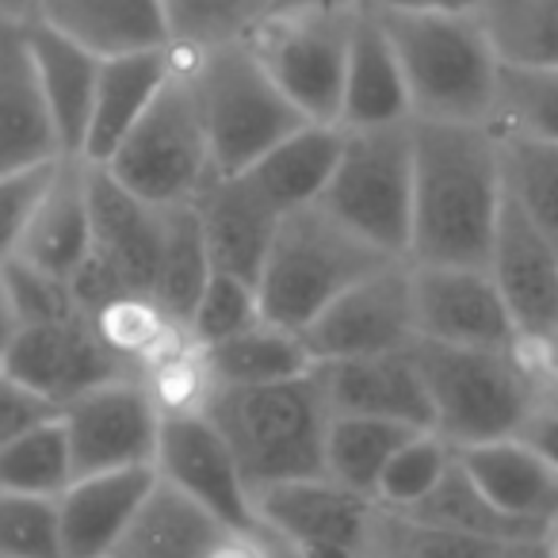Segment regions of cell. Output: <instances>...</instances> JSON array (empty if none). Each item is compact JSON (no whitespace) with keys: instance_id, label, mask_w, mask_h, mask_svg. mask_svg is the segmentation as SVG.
Returning a JSON list of instances; mask_svg holds the SVG:
<instances>
[{"instance_id":"obj_1","label":"cell","mask_w":558,"mask_h":558,"mask_svg":"<svg viewBox=\"0 0 558 558\" xmlns=\"http://www.w3.org/2000/svg\"><path fill=\"white\" fill-rule=\"evenodd\" d=\"M410 264L486 268L505 207L501 146L489 123L413 119Z\"/></svg>"},{"instance_id":"obj_2","label":"cell","mask_w":558,"mask_h":558,"mask_svg":"<svg viewBox=\"0 0 558 558\" xmlns=\"http://www.w3.org/2000/svg\"><path fill=\"white\" fill-rule=\"evenodd\" d=\"M195 405L233 451L253 494L276 482L326 474V433L333 410L314 372L253 387H207Z\"/></svg>"},{"instance_id":"obj_3","label":"cell","mask_w":558,"mask_h":558,"mask_svg":"<svg viewBox=\"0 0 558 558\" xmlns=\"http://www.w3.org/2000/svg\"><path fill=\"white\" fill-rule=\"evenodd\" d=\"M375 12V9H372ZM402 62L413 119L489 123L501 81V58L478 12H375Z\"/></svg>"},{"instance_id":"obj_4","label":"cell","mask_w":558,"mask_h":558,"mask_svg":"<svg viewBox=\"0 0 558 558\" xmlns=\"http://www.w3.org/2000/svg\"><path fill=\"white\" fill-rule=\"evenodd\" d=\"M410 352L433 405V433L451 448L520 436L547 402L524 349H459L417 337Z\"/></svg>"},{"instance_id":"obj_5","label":"cell","mask_w":558,"mask_h":558,"mask_svg":"<svg viewBox=\"0 0 558 558\" xmlns=\"http://www.w3.org/2000/svg\"><path fill=\"white\" fill-rule=\"evenodd\" d=\"M395 260L398 256H387L372 241L352 233L318 203L291 210L279 218V230L256 276L260 318L303 333L344 291Z\"/></svg>"},{"instance_id":"obj_6","label":"cell","mask_w":558,"mask_h":558,"mask_svg":"<svg viewBox=\"0 0 558 558\" xmlns=\"http://www.w3.org/2000/svg\"><path fill=\"white\" fill-rule=\"evenodd\" d=\"M187 65H192L195 96H199L210 142V165L218 177L248 169L276 142L311 123L271 81V73L256 62L245 39L195 50L187 54Z\"/></svg>"},{"instance_id":"obj_7","label":"cell","mask_w":558,"mask_h":558,"mask_svg":"<svg viewBox=\"0 0 558 558\" xmlns=\"http://www.w3.org/2000/svg\"><path fill=\"white\" fill-rule=\"evenodd\" d=\"M364 0H283L245 32L248 50L311 123L337 126Z\"/></svg>"},{"instance_id":"obj_8","label":"cell","mask_w":558,"mask_h":558,"mask_svg":"<svg viewBox=\"0 0 558 558\" xmlns=\"http://www.w3.org/2000/svg\"><path fill=\"white\" fill-rule=\"evenodd\" d=\"M100 169L154 207L192 203L199 187L215 177L207 126H203L199 96H195L184 50L146 116L131 126V134L119 142L116 154Z\"/></svg>"},{"instance_id":"obj_9","label":"cell","mask_w":558,"mask_h":558,"mask_svg":"<svg viewBox=\"0 0 558 558\" xmlns=\"http://www.w3.org/2000/svg\"><path fill=\"white\" fill-rule=\"evenodd\" d=\"M410 123L341 131V157L318 199V207L329 210L337 222L398 260H405L410 248L413 215Z\"/></svg>"},{"instance_id":"obj_10","label":"cell","mask_w":558,"mask_h":558,"mask_svg":"<svg viewBox=\"0 0 558 558\" xmlns=\"http://www.w3.org/2000/svg\"><path fill=\"white\" fill-rule=\"evenodd\" d=\"M88 203H93V248L73 279L85 314H104L119 303L154 306V279L165 245V207L126 192L100 165H88Z\"/></svg>"},{"instance_id":"obj_11","label":"cell","mask_w":558,"mask_h":558,"mask_svg":"<svg viewBox=\"0 0 558 558\" xmlns=\"http://www.w3.org/2000/svg\"><path fill=\"white\" fill-rule=\"evenodd\" d=\"M4 372L16 375L24 387H32L39 398H47L58 413L65 402L88 395L116 379H146V367L134 356H126L93 314L77 311L58 322H35L20 326Z\"/></svg>"},{"instance_id":"obj_12","label":"cell","mask_w":558,"mask_h":558,"mask_svg":"<svg viewBox=\"0 0 558 558\" xmlns=\"http://www.w3.org/2000/svg\"><path fill=\"white\" fill-rule=\"evenodd\" d=\"M165 402L149 379H116L62 405L65 440L77 474L154 466Z\"/></svg>"},{"instance_id":"obj_13","label":"cell","mask_w":558,"mask_h":558,"mask_svg":"<svg viewBox=\"0 0 558 558\" xmlns=\"http://www.w3.org/2000/svg\"><path fill=\"white\" fill-rule=\"evenodd\" d=\"M154 471L241 535H256V505L233 451L199 405H165Z\"/></svg>"},{"instance_id":"obj_14","label":"cell","mask_w":558,"mask_h":558,"mask_svg":"<svg viewBox=\"0 0 558 558\" xmlns=\"http://www.w3.org/2000/svg\"><path fill=\"white\" fill-rule=\"evenodd\" d=\"M260 535L303 558H360L372 497L352 494L329 474L291 478L253 494Z\"/></svg>"},{"instance_id":"obj_15","label":"cell","mask_w":558,"mask_h":558,"mask_svg":"<svg viewBox=\"0 0 558 558\" xmlns=\"http://www.w3.org/2000/svg\"><path fill=\"white\" fill-rule=\"evenodd\" d=\"M314 364L410 349L417 341L410 260H395L349 288L303 329Z\"/></svg>"},{"instance_id":"obj_16","label":"cell","mask_w":558,"mask_h":558,"mask_svg":"<svg viewBox=\"0 0 558 558\" xmlns=\"http://www.w3.org/2000/svg\"><path fill=\"white\" fill-rule=\"evenodd\" d=\"M517 326L520 349H543L558 337V241H550L517 203L505 199L486 264Z\"/></svg>"},{"instance_id":"obj_17","label":"cell","mask_w":558,"mask_h":558,"mask_svg":"<svg viewBox=\"0 0 558 558\" xmlns=\"http://www.w3.org/2000/svg\"><path fill=\"white\" fill-rule=\"evenodd\" d=\"M417 337L459 349H520L517 326L486 268L410 264Z\"/></svg>"},{"instance_id":"obj_18","label":"cell","mask_w":558,"mask_h":558,"mask_svg":"<svg viewBox=\"0 0 558 558\" xmlns=\"http://www.w3.org/2000/svg\"><path fill=\"white\" fill-rule=\"evenodd\" d=\"M314 379H318L333 413L433 428L428 390L410 349L379 352V356L322 360V364H314Z\"/></svg>"},{"instance_id":"obj_19","label":"cell","mask_w":558,"mask_h":558,"mask_svg":"<svg viewBox=\"0 0 558 558\" xmlns=\"http://www.w3.org/2000/svg\"><path fill=\"white\" fill-rule=\"evenodd\" d=\"M192 207L199 215L210 264L218 271H230V276L256 283L283 215L256 192L245 172H230V177L215 172L199 187Z\"/></svg>"},{"instance_id":"obj_20","label":"cell","mask_w":558,"mask_h":558,"mask_svg":"<svg viewBox=\"0 0 558 558\" xmlns=\"http://www.w3.org/2000/svg\"><path fill=\"white\" fill-rule=\"evenodd\" d=\"M93 248V203H88V161L58 157L32 218H27L20 260L62 279H77Z\"/></svg>"},{"instance_id":"obj_21","label":"cell","mask_w":558,"mask_h":558,"mask_svg":"<svg viewBox=\"0 0 558 558\" xmlns=\"http://www.w3.org/2000/svg\"><path fill=\"white\" fill-rule=\"evenodd\" d=\"M27 43H32L35 77H39L43 108H47L58 154L81 157L104 58L96 50H88L85 43L54 32L43 20L27 24Z\"/></svg>"},{"instance_id":"obj_22","label":"cell","mask_w":558,"mask_h":558,"mask_svg":"<svg viewBox=\"0 0 558 558\" xmlns=\"http://www.w3.org/2000/svg\"><path fill=\"white\" fill-rule=\"evenodd\" d=\"M27 24L0 16V172L62 157L43 108Z\"/></svg>"},{"instance_id":"obj_23","label":"cell","mask_w":558,"mask_h":558,"mask_svg":"<svg viewBox=\"0 0 558 558\" xmlns=\"http://www.w3.org/2000/svg\"><path fill=\"white\" fill-rule=\"evenodd\" d=\"M177 62H180L177 47L126 50V54L104 58L100 81H96L93 116H88V131H85V146H81V161L104 165L116 154V146L131 134V126L146 116L154 96L172 77Z\"/></svg>"},{"instance_id":"obj_24","label":"cell","mask_w":558,"mask_h":558,"mask_svg":"<svg viewBox=\"0 0 558 558\" xmlns=\"http://www.w3.org/2000/svg\"><path fill=\"white\" fill-rule=\"evenodd\" d=\"M157 471L131 466V471L77 474L58 494V520H62L65 558H108L119 535L138 512Z\"/></svg>"},{"instance_id":"obj_25","label":"cell","mask_w":558,"mask_h":558,"mask_svg":"<svg viewBox=\"0 0 558 558\" xmlns=\"http://www.w3.org/2000/svg\"><path fill=\"white\" fill-rule=\"evenodd\" d=\"M233 535L241 532L157 474L108 558H215Z\"/></svg>"},{"instance_id":"obj_26","label":"cell","mask_w":558,"mask_h":558,"mask_svg":"<svg viewBox=\"0 0 558 558\" xmlns=\"http://www.w3.org/2000/svg\"><path fill=\"white\" fill-rule=\"evenodd\" d=\"M410 93H405L402 62L395 54L383 20L367 4H360L356 32H352L349 65H344L341 93V131H372V126L410 123Z\"/></svg>"},{"instance_id":"obj_27","label":"cell","mask_w":558,"mask_h":558,"mask_svg":"<svg viewBox=\"0 0 558 558\" xmlns=\"http://www.w3.org/2000/svg\"><path fill=\"white\" fill-rule=\"evenodd\" d=\"M474 486L520 524L543 532L558 512V471L520 436L456 448Z\"/></svg>"},{"instance_id":"obj_28","label":"cell","mask_w":558,"mask_h":558,"mask_svg":"<svg viewBox=\"0 0 558 558\" xmlns=\"http://www.w3.org/2000/svg\"><path fill=\"white\" fill-rule=\"evenodd\" d=\"M35 20L85 43L100 58L172 47L161 0H35Z\"/></svg>"},{"instance_id":"obj_29","label":"cell","mask_w":558,"mask_h":558,"mask_svg":"<svg viewBox=\"0 0 558 558\" xmlns=\"http://www.w3.org/2000/svg\"><path fill=\"white\" fill-rule=\"evenodd\" d=\"M337 157H341V126L306 123L241 172L279 215H291L322 199Z\"/></svg>"},{"instance_id":"obj_30","label":"cell","mask_w":558,"mask_h":558,"mask_svg":"<svg viewBox=\"0 0 558 558\" xmlns=\"http://www.w3.org/2000/svg\"><path fill=\"white\" fill-rule=\"evenodd\" d=\"M207 387H253V383H283L314 372V356L303 333L256 318L241 333L207 349H192Z\"/></svg>"},{"instance_id":"obj_31","label":"cell","mask_w":558,"mask_h":558,"mask_svg":"<svg viewBox=\"0 0 558 558\" xmlns=\"http://www.w3.org/2000/svg\"><path fill=\"white\" fill-rule=\"evenodd\" d=\"M543 539H486L372 505L360 558H539Z\"/></svg>"},{"instance_id":"obj_32","label":"cell","mask_w":558,"mask_h":558,"mask_svg":"<svg viewBox=\"0 0 558 558\" xmlns=\"http://www.w3.org/2000/svg\"><path fill=\"white\" fill-rule=\"evenodd\" d=\"M210 271H215V264H210L195 207L192 203L165 207V245H161V264H157V279H154V311L161 314L172 329H180V333L187 329L192 306H195V299H199V291L207 288Z\"/></svg>"},{"instance_id":"obj_33","label":"cell","mask_w":558,"mask_h":558,"mask_svg":"<svg viewBox=\"0 0 558 558\" xmlns=\"http://www.w3.org/2000/svg\"><path fill=\"white\" fill-rule=\"evenodd\" d=\"M413 433H421V428L379 417H356V413H333L326 433V474L352 494H364L375 501V486H379L390 456Z\"/></svg>"},{"instance_id":"obj_34","label":"cell","mask_w":558,"mask_h":558,"mask_svg":"<svg viewBox=\"0 0 558 558\" xmlns=\"http://www.w3.org/2000/svg\"><path fill=\"white\" fill-rule=\"evenodd\" d=\"M398 512H410V517L433 520V524L456 527V532H466V535H486V539H543V532L505 517V512L474 486L466 466L459 463V451H456V463L436 482L433 494L413 505V509H398Z\"/></svg>"},{"instance_id":"obj_35","label":"cell","mask_w":558,"mask_h":558,"mask_svg":"<svg viewBox=\"0 0 558 558\" xmlns=\"http://www.w3.org/2000/svg\"><path fill=\"white\" fill-rule=\"evenodd\" d=\"M505 199L517 203L550 241H558V142L497 134Z\"/></svg>"},{"instance_id":"obj_36","label":"cell","mask_w":558,"mask_h":558,"mask_svg":"<svg viewBox=\"0 0 558 558\" xmlns=\"http://www.w3.org/2000/svg\"><path fill=\"white\" fill-rule=\"evenodd\" d=\"M73 482V456L62 417H47L27 433L0 444V489L4 494L58 497Z\"/></svg>"},{"instance_id":"obj_37","label":"cell","mask_w":558,"mask_h":558,"mask_svg":"<svg viewBox=\"0 0 558 558\" xmlns=\"http://www.w3.org/2000/svg\"><path fill=\"white\" fill-rule=\"evenodd\" d=\"M478 20L501 65H558V0H486Z\"/></svg>"},{"instance_id":"obj_38","label":"cell","mask_w":558,"mask_h":558,"mask_svg":"<svg viewBox=\"0 0 558 558\" xmlns=\"http://www.w3.org/2000/svg\"><path fill=\"white\" fill-rule=\"evenodd\" d=\"M489 126L558 142V65H501Z\"/></svg>"},{"instance_id":"obj_39","label":"cell","mask_w":558,"mask_h":558,"mask_svg":"<svg viewBox=\"0 0 558 558\" xmlns=\"http://www.w3.org/2000/svg\"><path fill=\"white\" fill-rule=\"evenodd\" d=\"M276 4L283 0H161L169 43L187 54L245 39L248 27L268 16Z\"/></svg>"},{"instance_id":"obj_40","label":"cell","mask_w":558,"mask_h":558,"mask_svg":"<svg viewBox=\"0 0 558 558\" xmlns=\"http://www.w3.org/2000/svg\"><path fill=\"white\" fill-rule=\"evenodd\" d=\"M451 463H456V448L444 436H436L433 428H421L390 456L387 471H383L379 486H375V505L413 509V505L433 494L436 482L448 474Z\"/></svg>"},{"instance_id":"obj_41","label":"cell","mask_w":558,"mask_h":558,"mask_svg":"<svg viewBox=\"0 0 558 558\" xmlns=\"http://www.w3.org/2000/svg\"><path fill=\"white\" fill-rule=\"evenodd\" d=\"M260 318V303H256V283L230 271H210L207 288L199 291L192 306V318H187V349H207L226 337L241 333L245 326Z\"/></svg>"},{"instance_id":"obj_42","label":"cell","mask_w":558,"mask_h":558,"mask_svg":"<svg viewBox=\"0 0 558 558\" xmlns=\"http://www.w3.org/2000/svg\"><path fill=\"white\" fill-rule=\"evenodd\" d=\"M0 558H65L58 497L0 489Z\"/></svg>"},{"instance_id":"obj_43","label":"cell","mask_w":558,"mask_h":558,"mask_svg":"<svg viewBox=\"0 0 558 558\" xmlns=\"http://www.w3.org/2000/svg\"><path fill=\"white\" fill-rule=\"evenodd\" d=\"M0 279H4V288H9L12 311H16L20 326L58 322V318H70V314L81 311L70 279L35 268V264L20 260V256H12V260L0 268Z\"/></svg>"},{"instance_id":"obj_44","label":"cell","mask_w":558,"mask_h":558,"mask_svg":"<svg viewBox=\"0 0 558 558\" xmlns=\"http://www.w3.org/2000/svg\"><path fill=\"white\" fill-rule=\"evenodd\" d=\"M54 165H58V157L54 161L27 165V169L0 172V268L20 253L27 218H32V210H35V203H39Z\"/></svg>"},{"instance_id":"obj_45","label":"cell","mask_w":558,"mask_h":558,"mask_svg":"<svg viewBox=\"0 0 558 558\" xmlns=\"http://www.w3.org/2000/svg\"><path fill=\"white\" fill-rule=\"evenodd\" d=\"M47 417H58L54 405L35 395L32 387H24L12 372L0 367V444H9L12 436L27 433V428Z\"/></svg>"},{"instance_id":"obj_46","label":"cell","mask_w":558,"mask_h":558,"mask_svg":"<svg viewBox=\"0 0 558 558\" xmlns=\"http://www.w3.org/2000/svg\"><path fill=\"white\" fill-rule=\"evenodd\" d=\"M520 440L532 444L543 459L558 471V402H543L520 428Z\"/></svg>"},{"instance_id":"obj_47","label":"cell","mask_w":558,"mask_h":558,"mask_svg":"<svg viewBox=\"0 0 558 558\" xmlns=\"http://www.w3.org/2000/svg\"><path fill=\"white\" fill-rule=\"evenodd\" d=\"M375 12H444V16H466L478 12L486 0H364Z\"/></svg>"},{"instance_id":"obj_48","label":"cell","mask_w":558,"mask_h":558,"mask_svg":"<svg viewBox=\"0 0 558 558\" xmlns=\"http://www.w3.org/2000/svg\"><path fill=\"white\" fill-rule=\"evenodd\" d=\"M527 360H532L535 375H539L543 390H547V402H558V337L550 344H543V349H532Z\"/></svg>"},{"instance_id":"obj_49","label":"cell","mask_w":558,"mask_h":558,"mask_svg":"<svg viewBox=\"0 0 558 558\" xmlns=\"http://www.w3.org/2000/svg\"><path fill=\"white\" fill-rule=\"evenodd\" d=\"M16 329H20V318H16V311H12L9 288H4V279H0V367H4V356H9L12 341H16Z\"/></svg>"},{"instance_id":"obj_50","label":"cell","mask_w":558,"mask_h":558,"mask_svg":"<svg viewBox=\"0 0 558 558\" xmlns=\"http://www.w3.org/2000/svg\"><path fill=\"white\" fill-rule=\"evenodd\" d=\"M0 16H9V20H35V0H0Z\"/></svg>"},{"instance_id":"obj_51","label":"cell","mask_w":558,"mask_h":558,"mask_svg":"<svg viewBox=\"0 0 558 558\" xmlns=\"http://www.w3.org/2000/svg\"><path fill=\"white\" fill-rule=\"evenodd\" d=\"M543 550H547V558H558V512L543 527Z\"/></svg>"},{"instance_id":"obj_52","label":"cell","mask_w":558,"mask_h":558,"mask_svg":"<svg viewBox=\"0 0 558 558\" xmlns=\"http://www.w3.org/2000/svg\"><path fill=\"white\" fill-rule=\"evenodd\" d=\"M256 535H260V532H256ZM260 543H264V555H268V558H303V555H295V550L283 547V543L268 539V535H260Z\"/></svg>"},{"instance_id":"obj_53","label":"cell","mask_w":558,"mask_h":558,"mask_svg":"<svg viewBox=\"0 0 558 558\" xmlns=\"http://www.w3.org/2000/svg\"><path fill=\"white\" fill-rule=\"evenodd\" d=\"M539 558H547V550H543V555H539Z\"/></svg>"}]
</instances>
